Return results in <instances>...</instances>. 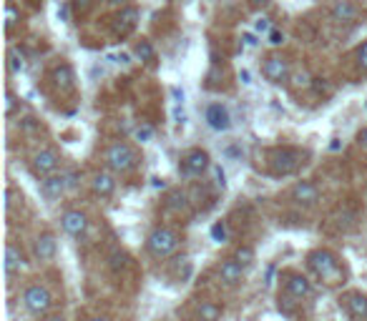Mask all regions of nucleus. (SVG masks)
<instances>
[{
    "label": "nucleus",
    "mask_w": 367,
    "mask_h": 321,
    "mask_svg": "<svg viewBox=\"0 0 367 321\" xmlns=\"http://www.w3.org/2000/svg\"><path fill=\"white\" fill-rule=\"evenodd\" d=\"M106 3L114 8H129V0H106Z\"/></svg>",
    "instance_id": "obj_43"
},
{
    "label": "nucleus",
    "mask_w": 367,
    "mask_h": 321,
    "mask_svg": "<svg viewBox=\"0 0 367 321\" xmlns=\"http://www.w3.org/2000/svg\"><path fill=\"white\" fill-rule=\"evenodd\" d=\"M222 316H224V309L219 306L217 301H199L197 321H222Z\"/></svg>",
    "instance_id": "obj_22"
},
{
    "label": "nucleus",
    "mask_w": 367,
    "mask_h": 321,
    "mask_svg": "<svg viewBox=\"0 0 367 321\" xmlns=\"http://www.w3.org/2000/svg\"><path fill=\"white\" fill-rule=\"evenodd\" d=\"M262 73H265V78L269 80V83L279 86V83H285V80L289 78V60H287L285 55L272 53L269 58L265 60V68H262Z\"/></svg>",
    "instance_id": "obj_12"
},
{
    "label": "nucleus",
    "mask_w": 367,
    "mask_h": 321,
    "mask_svg": "<svg viewBox=\"0 0 367 321\" xmlns=\"http://www.w3.org/2000/svg\"><path fill=\"white\" fill-rule=\"evenodd\" d=\"M136 23H138V10H136V8H134V6L121 8V10H118V15H116V20H114L116 38H126L129 33H134Z\"/></svg>",
    "instance_id": "obj_17"
},
{
    "label": "nucleus",
    "mask_w": 367,
    "mask_h": 321,
    "mask_svg": "<svg viewBox=\"0 0 367 321\" xmlns=\"http://www.w3.org/2000/svg\"><path fill=\"white\" fill-rule=\"evenodd\" d=\"M242 40H244V46H249V48L257 46V40H254V35H252V33H244V35H242Z\"/></svg>",
    "instance_id": "obj_42"
},
{
    "label": "nucleus",
    "mask_w": 367,
    "mask_h": 321,
    "mask_svg": "<svg viewBox=\"0 0 367 321\" xmlns=\"http://www.w3.org/2000/svg\"><path fill=\"white\" fill-rule=\"evenodd\" d=\"M209 168H211V156L204 148H191V151H186L181 163H179V171L186 178H202Z\"/></svg>",
    "instance_id": "obj_5"
},
{
    "label": "nucleus",
    "mask_w": 367,
    "mask_h": 321,
    "mask_svg": "<svg viewBox=\"0 0 367 321\" xmlns=\"http://www.w3.org/2000/svg\"><path fill=\"white\" fill-rule=\"evenodd\" d=\"M41 191L43 196H46L48 201H55V199H61L66 191H71L69 188V181H66V174H53V176H48V178L41 181Z\"/></svg>",
    "instance_id": "obj_19"
},
{
    "label": "nucleus",
    "mask_w": 367,
    "mask_h": 321,
    "mask_svg": "<svg viewBox=\"0 0 367 321\" xmlns=\"http://www.w3.org/2000/svg\"><path fill=\"white\" fill-rule=\"evenodd\" d=\"M340 306L352 321H367V294L362 291H345L340 296Z\"/></svg>",
    "instance_id": "obj_9"
},
{
    "label": "nucleus",
    "mask_w": 367,
    "mask_h": 321,
    "mask_svg": "<svg viewBox=\"0 0 367 321\" xmlns=\"http://www.w3.org/2000/svg\"><path fill=\"white\" fill-rule=\"evenodd\" d=\"M174 116H177L179 123H184V118H186V116H184V111H179V108H177V111H174Z\"/></svg>",
    "instance_id": "obj_48"
},
{
    "label": "nucleus",
    "mask_w": 367,
    "mask_h": 321,
    "mask_svg": "<svg viewBox=\"0 0 367 321\" xmlns=\"http://www.w3.org/2000/svg\"><path fill=\"white\" fill-rule=\"evenodd\" d=\"M89 226H91L89 216L83 214V211H78V208H71V211H66L61 216V228L71 239H83V236L89 234Z\"/></svg>",
    "instance_id": "obj_8"
},
{
    "label": "nucleus",
    "mask_w": 367,
    "mask_h": 321,
    "mask_svg": "<svg viewBox=\"0 0 367 321\" xmlns=\"http://www.w3.org/2000/svg\"><path fill=\"white\" fill-rule=\"evenodd\" d=\"M61 168V156L55 154L53 148H43L33 156V174L41 176V178H48V176L58 174Z\"/></svg>",
    "instance_id": "obj_11"
},
{
    "label": "nucleus",
    "mask_w": 367,
    "mask_h": 321,
    "mask_svg": "<svg viewBox=\"0 0 367 321\" xmlns=\"http://www.w3.org/2000/svg\"><path fill=\"white\" fill-rule=\"evenodd\" d=\"M297 304H299V301H294L289 294H279V296H277V309H279V314L294 316V311H297Z\"/></svg>",
    "instance_id": "obj_26"
},
{
    "label": "nucleus",
    "mask_w": 367,
    "mask_h": 321,
    "mask_svg": "<svg viewBox=\"0 0 367 321\" xmlns=\"http://www.w3.org/2000/svg\"><path fill=\"white\" fill-rule=\"evenodd\" d=\"M8 71L13 75H21L26 71V55L18 51V48H10L8 51Z\"/></svg>",
    "instance_id": "obj_25"
},
{
    "label": "nucleus",
    "mask_w": 367,
    "mask_h": 321,
    "mask_svg": "<svg viewBox=\"0 0 367 321\" xmlns=\"http://www.w3.org/2000/svg\"><path fill=\"white\" fill-rule=\"evenodd\" d=\"M282 286H285V294H289L294 301H307L314 294L310 276H305L302 271H292V268H287L282 274Z\"/></svg>",
    "instance_id": "obj_6"
},
{
    "label": "nucleus",
    "mask_w": 367,
    "mask_h": 321,
    "mask_svg": "<svg viewBox=\"0 0 367 321\" xmlns=\"http://www.w3.org/2000/svg\"><path fill=\"white\" fill-rule=\"evenodd\" d=\"M18 128H21V131H28V134H33V131L41 128V120L33 118V116H26V118L18 120Z\"/></svg>",
    "instance_id": "obj_30"
},
{
    "label": "nucleus",
    "mask_w": 367,
    "mask_h": 321,
    "mask_svg": "<svg viewBox=\"0 0 367 321\" xmlns=\"http://www.w3.org/2000/svg\"><path fill=\"white\" fill-rule=\"evenodd\" d=\"M53 83L61 93H71L75 88V73L69 63H61V66L53 68Z\"/></svg>",
    "instance_id": "obj_20"
},
{
    "label": "nucleus",
    "mask_w": 367,
    "mask_h": 321,
    "mask_svg": "<svg viewBox=\"0 0 367 321\" xmlns=\"http://www.w3.org/2000/svg\"><path fill=\"white\" fill-rule=\"evenodd\" d=\"M179 246H181V236L169 226H156L146 236V251L159 261L174 256L179 251Z\"/></svg>",
    "instance_id": "obj_3"
},
{
    "label": "nucleus",
    "mask_w": 367,
    "mask_h": 321,
    "mask_svg": "<svg viewBox=\"0 0 367 321\" xmlns=\"http://www.w3.org/2000/svg\"><path fill=\"white\" fill-rule=\"evenodd\" d=\"M307 268L325 284H334L342 271V264L340 256L330 251V248H314V251L307 254Z\"/></svg>",
    "instance_id": "obj_1"
},
{
    "label": "nucleus",
    "mask_w": 367,
    "mask_h": 321,
    "mask_svg": "<svg viewBox=\"0 0 367 321\" xmlns=\"http://www.w3.org/2000/svg\"><path fill=\"white\" fill-rule=\"evenodd\" d=\"M214 174H217V186H222L224 188L226 186V176H224V171H222V168H214Z\"/></svg>",
    "instance_id": "obj_40"
},
{
    "label": "nucleus",
    "mask_w": 367,
    "mask_h": 321,
    "mask_svg": "<svg viewBox=\"0 0 367 321\" xmlns=\"http://www.w3.org/2000/svg\"><path fill=\"white\" fill-rule=\"evenodd\" d=\"M357 143H360V146H362V148H365V151H367V126L362 128L360 134H357Z\"/></svg>",
    "instance_id": "obj_41"
},
{
    "label": "nucleus",
    "mask_w": 367,
    "mask_h": 321,
    "mask_svg": "<svg viewBox=\"0 0 367 321\" xmlns=\"http://www.w3.org/2000/svg\"><path fill=\"white\" fill-rule=\"evenodd\" d=\"M211 241L214 244H226L229 241V228H226V221H214V226H211Z\"/></svg>",
    "instance_id": "obj_27"
},
{
    "label": "nucleus",
    "mask_w": 367,
    "mask_h": 321,
    "mask_svg": "<svg viewBox=\"0 0 367 321\" xmlns=\"http://www.w3.org/2000/svg\"><path fill=\"white\" fill-rule=\"evenodd\" d=\"M66 174V181H69V188L73 191L75 186H78V181H81V174L75 171V168H71V171H63Z\"/></svg>",
    "instance_id": "obj_36"
},
{
    "label": "nucleus",
    "mask_w": 367,
    "mask_h": 321,
    "mask_svg": "<svg viewBox=\"0 0 367 321\" xmlns=\"http://www.w3.org/2000/svg\"><path fill=\"white\" fill-rule=\"evenodd\" d=\"M136 58L151 68L156 66V48H154V43H151L149 38H141L136 43Z\"/></svg>",
    "instance_id": "obj_24"
},
{
    "label": "nucleus",
    "mask_w": 367,
    "mask_h": 321,
    "mask_svg": "<svg viewBox=\"0 0 367 321\" xmlns=\"http://www.w3.org/2000/svg\"><path fill=\"white\" fill-rule=\"evenodd\" d=\"M93 3L96 0H71V10H73L78 18H83V15H89L91 10H93Z\"/></svg>",
    "instance_id": "obj_29"
},
{
    "label": "nucleus",
    "mask_w": 367,
    "mask_h": 321,
    "mask_svg": "<svg viewBox=\"0 0 367 321\" xmlns=\"http://www.w3.org/2000/svg\"><path fill=\"white\" fill-rule=\"evenodd\" d=\"M204 120H206V126H209L211 131H217V134H226V131L231 128L229 108L222 106V103H211V106H206Z\"/></svg>",
    "instance_id": "obj_15"
},
{
    "label": "nucleus",
    "mask_w": 367,
    "mask_h": 321,
    "mask_svg": "<svg viewBox=\"0 0 367 321\" xmlns=\"http://www.w3.org/2000/svg\"><path fill=\"white\" fill-rule=\"evenodd\" d=\"M272 0H249V6L252 8H265V6H269Z\"/></svg>",
    "instance_id": "obj_44"
},
{
    "label": "nucleus",
    "mask_w": 367,
    "mask_h": 321,
    "mask_svg": "<svg viewBox=\"0 0 367 321\" xmlns=\"http://www.w3.org/2000/svg\"><path fill=\"white\" fill-rule=\"evenodd\" d=\"M23 309H26L28 314L33 316V319H48L51 316V309H53V294H51V288L46 284H28L23 288Z\"/></svg>",
    "instance_id": "obj_2"
},
{
    "label": "nucleus",
    "mask_w": 367,
    "mask_h": 321,
    "mask_svg": "<svg viewBox=\"0 0 367 321\" xmlns=\"http://www.w3.org/2000/svg\"><path fill=\"white\" fill-rule=\"evenodd\" d=\"M123 266H126V256H123L121 251H114V254H111V268H114V271H121Z\"/></svg>",
    "instance_id": "obj_33"
},
{
    "label": "nucleus",
    "mask_w": 367,
    "mask_h": 321,
    "mask_svg": "<svg viewBox=\"0 0 367 321\" xmlns=\"http://www.w3.org/2000/svg\"><path fill=\"white\" fill-rule=\"evenodd\" d=\"M217 276H219V281H222L224 286L234 288V286H242V284H244L247 271L239 266L234 259H222V261H219V266H217Z\"/></svg>",
    "instance_id": "obj_16"
},
{
    "label": "nucleus",
    "mask_w": 367,
    "mask_h": 321,
    "mask_svg": "<svg viewBox=\"0 0 367 321\" xmlns=\"http://www.w3.org/2000/svg\"><path fill=\"white\" fill-rule=\"evenodd\" d=\"M171 93H174V98H177L179 103H181V100H184V93H181V91H179V88H174V91H171Z\"/></svg>",
    "instance_id": "obj_47"
},
{
    "label": "nucleus",
    "mask_w": 367,
    "mask_h": 321,
    "mask_svg": "<svg viewBox=\"0 0 367 321\" xmlns=\"http://www.w3.org/2000/svg\"><path fill=\"white\" fill-rule=\"evenodd\" d=\"M28 266V259H26V251H23L15 241H8L6 244V276L8 279H15L21 276Z\"/></svg>",
    "instance_id": "obj_13"
},
{
    "label": "nucleus",
    "mask_w": 367,
    "mask_h": 321,
    "mask_svg": "<svg viewBox=\"0 0 367 321\" xmlns=\"http://www.w3.org/2000/svg\"><path fill=\"white\" fill-rule=\"evenodd\" d=\"M3 98H6V116H15V111L21 108V100L15 98L10 91H6V95H3Z\"/></svg>",
    "instance_id": "obj_31"
},
{
    "label": "nucleus",
    "mask_w": 367,
    "mask_h": 321,
    "mask_svg": "<svg viewBox=\"0 0 367 321\" xmlns=\"http://www.w3.org/2000/svg\"><path fill=\"white\" fill-rule=\"evenodd\" d=\"M267 40H269V46L279 48L282 43H285V33H282V30H277V28H272V33L267 35Z\"/></svg>",
    "instance_id": "obj_35"
},
{
    "label": "nucleus",
    "mask_w": 367,
    "mask_h": 321,
    "mask_svg": "<svg viewBox=\"0 0 367 321\" xmlns=\"http://www.w3.org/2000/svg\"><path fill=\"white\" fill-rule=\"evenodd\" d=\"M106 166H109V171L116 176L131 174V171L138 166V154L134 151L131 143L116 140L114 146H109V151H106Z\"/></svg>",
    "instance_id": "obj_4"
},
{
    "label": "nucleus",
    "mask_w": 367,
    "mask_h": 321,
    "mask_svg": "<svg viewBox=\"0 0 367 321\" xmlns=\"http://www.w3.org/2000/svg\"><path fill=\"white\" fill-rule=\"evenodd\" d=\"M69 13H71V3H69V6H61V8H58V20L69 23Z\"/></svg>",
    "instance_id": "obj_39"
},
{
    "label": "nucleus",
    "mask_w": 367,
    "mask_h": 321,
    "mask_svg": "<svg viewBox=\"0 0 367 321\" xmlns=\"http://www.w3.org/2000/svg\"><path fill=\"white\" fill-rule=\"evenodd\" d=\"M231 259L237 261L239 266L244 268V271H249V268L257 264V251H254L252 246H247V244H242V246H237L234 248V256Z\"/></svg>",
    "instance_id": "obj_23"
},
{
    "label": "nucleus",
    "mask_w": 367,
    "mask_h": 321,
    "mask_svg": "<svg viewBox=\"0 0 367 321\" xmlns=\"http://www.w3.org/2000/svg\"><path fill=\"white\" fill-rule=\"evenodd\" d=\"M18 23H21V10H18L13 3H8V6H6V30H8V33H10V30L18 26Z\"/></svg>",
    "instance_id": "obj_28"
},
{
    "label": "nucleus",
    "mask_w": 367,
    "mask_h": 321,
    "mask_svg": "<svg viewBox=\"0 0 367 321\" xmlns=\"http://www.w3.org/2000/svg\"><path fill=\"white\" fill-rule=\"evenodd\" d=\"M89 321H109L106 316H93V319H89Z\"/></svg>",
    "instance_id": "obj_49"
},
{
    "label": "nucleus",
    "mask_w": 367,
    "mask_h": 321,
    "mask_svg": "<svg viewBox=\"0 0 367 321\" xmlns=\"http://www.w3.org/2000/svg\"><path fill=\"white\" fill-rule=\"evenodd\" d=\"M58 254V239H55L53 231H41L33 241V256L35 261L41 264H51Z\"/></svg>",
    "instance_id": "obj_10"
},
{
    "label": "nucleus",
    "mask_w": 367,
    "mask_h": 321,
    "mask_svg": "<svg viewBox=\"0 0 367 321\" xmlns=\"http://www.w3.org/2000/svg\"><path fill=\"white\" fill-rule=\"evenodd\" d=\"M15 203H18V201H15V191L8 186L6 188V211H8V214H10V211L15 208Z\"/></svg>",
    "instance_id": "obj_37"
},
{
    "label": "nucleus",
    "mask_w": 367,
    "mask_h": 321,
    "mask_svg": "<svg viewBox=\"0 0 367 321\" xmlns=\"http://www.w3.org/2000/svg\"><path fill=\"white\" fill-rule=\"evenodd\" d=\"M91 191H93V196H98V199H111V196L116 194V174H111V171H98V174H93V178H91Z\"/></svg>",
    "instance_id": "obj_18"
},
{
    "label": "nucleus",
    "mask_w": 367,
    "mask_h": 321,
    "mask_svg": "<svg viewBox=\"0 0 367 321\" xmlns=\"http://www.w3.org/2000/svg\"><path fill=\"white\" fill-rule=\"evenodd\" d=\"M43 321H69V319L61 316V314H53V316H48V319H43Z\"/></svg>",
    "instance_id": "obj_46"
},
{
    "label": "nucleus",
    "mask_w": 367,
    "mask_h": 321,
    "mask_svg": "<svg viewBox=\"0 0 367 321\" xmlns=\"http://www.w3.org/2000/svg\"><path fill=\"white\" fill-rule=\"evenodd\" d=\"M272 174H277V176H289V174H294L305 160H302V151H297V148H289V146H285V148H274L272 151Z\"/></svg>",
    "instance_id": "obj_7"
},
{
    "label": "nucleus",
    "mask_w": 367,
    "mask_h": 321,
    "mask_svg": "<svg viewBox=\"0 0 367 321\" xmlns=\"http://www.w3.org/2000/svg\"><path fill=\"white\" fill-rule=\"evenodd\" d=\"M330 15H332V20H337V23H355L357 15H360V10H357V6L350 3V0H337V3L330 8Z\"/></svg>",
    "instance_id": "obj_21"
},
{
    "label": "nucleus",
    "mask_w": 367,
    "mask_h": 321,
    "mask_svg": "<svg viewBox=\"0 0 367 321\" xmlns=\"http://www.w3.org/2000/svg\"><path fill=\"white\" fill-rule=\"evenodd\" d=\"M289 199H292L297 206L310 208L320 201V188H317V183H312V181H297V183L289 188Z\"/></svg>",
    "instance_id": "obj_14"
},
{
    "label": "nucleus",
    "mask_w": 367,
    "mask_h": 321,
    "mask_svg": "<svg viewBox=\"0 0 367 321\" xmlns=\"http://www.w3.org/2000/svg\"><path fill=\"white\" fill-rule=\"evenodd\" d=\"M111 60H116V63H129V55H111Z\"/></svg>",
    "instance_id": "obj_45"
},
{
    "label": "nucleus",
    "mask_w": 367,
    "mask_h": 321,
    "mask_svg": "<svg viewBox=\"0 0 367 321\" xmlns=\"http://www.w3.org/2000/svg\"><path fill=\"white\" fill-rule=\"evenodd\" d=\"M151 138H154V128H151L149 123H141V126L136 128V140L138 143H149Z\"/></svg>",
    "instance_id": "obj_32"
},
{
    "label": "nucleus",
    "mask_w": 367,
    "mask_h": 321,
    "mask_svg": "<svg viewBox=\"0 0 367 321\" xmlns=\"http://www.w3.org/2000/svg\"><path fill=\"white\" fill-rule=\"evenodd\" d=\"M357 63H360L362 71H367V40L357 48Z\"/></svg>",
    "instance_id": "obj_38"
},
{
    "label": "nucleus",
    "mask_w": 367,
    "mask_h": 321,
    "mask_svg": "<svg viewBox=\"0 0 367 321\" xmlns=\"http://www.w3.org/2000/svg\"><path fill=\"white\" fill-rule=\"evenodd\" d=\"M254 30H257V33H272V20L269 18H259L257 23H254Z\"/></svg>",
    "instance_id": "obj_34"
}]
</instances>
